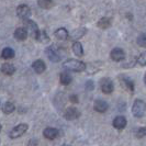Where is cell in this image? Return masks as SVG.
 Listing matches in <instances>:
<instances>
[{
	"instance_id": "33",
	"label": "cell",
	"mask_w": 146,
	"mask_h": 146,
	"mask_svg": "<svg viewBox=\"0 0 146 146\" xmlns=\"http://www.w3.org/2000/svg\"><path fill=\"white\" fill-rule=\"evenodd\" d=\"M1 129H2V125L0 124V131H1Z\"/></svg>"
},
{
	"instance_id": "27",
	"label": "cell",
	"mask_w": 146,
	"mask_h": 146,
	"mask_svg": "<svg viewBox=\"0 0 146 146\" xmlns=\"http://www.w3.org/2000/svg\"><path fill=\"white\" fill-rule=\"evenodd\" d=\"M137 64L141 66H146V52H143L136 59Z\"/></svg>"
},
{
	"instance_id": "12",
	"label": "cell",
	"mask_w": 146,
	"mask_h": 146,
	"mask_svg": "<svg viewBox=\"0 0 146 146\" xmlns=\"http://www.w3.org/2000/svg\"><path fill=\"white\" fill-rule=\"evenodd\" d=\"M108 108H109V106H108V103L106 102L104 100L98 99V100H96L95 103H94V109H95L97 112H99V113L106 112V111L108 110Z\"/></svg>"
},
{
	"instance_id": "8",
	"label": "cell",
	"mask_w": 146,
	"mask_h": 146,
	"mask_svg": "<svg viewBox=\"0 0 146 146\" xmlns=\"http://www.w3.org/2000/svg\"><path fill=\"white\" fill-rule=\"evenodd\" d=\"M110 57L114 62H122L125 58V52L122 48H120V47H115V48H113L111 51Z\"/></svg>"
},
{
	"instance_id": "16",
	"label": "cell",
	"mask_w": 146,
	"mask_h": 146,
	"mask_svg": "<svg viewBox=\"0 0 146 146\" xmlns=\"http://www.w3.org/2000/svg\"><path fill=\"white\" fill-rule=\"evenodd\" d=\"M120 81H121V85L124 87V89H126L127 91L130 92H133L134 91V82L127 78V77H121L120 78Z\"/></svg>"
},
{
	"instance_id": "14",
	"label": "cell",
	"mask_w": 146,
	"mask_h": 146,
	"mask_svg": "<svg viewBox=\"0 0 146 146\" xmlns=\"http://www.w3.org/2000/svg\"><path fill=\"white\" fill-rule=\"evenodd\" d=\"M86 32H87V30L85 29V28H79V29L73 31V32L70 33V35H69L68 38L73 40V41H75V42H78V40H79L80 37L84 36V35L86 34Z\"/></svg>"
},
{
	"instance_id": "23",
	"label": "cell",
	"mask_w": 146,
	"mask_h": 146,
	"mask_svg": "<svg viewBox=\"0 0 146 146\" xmlns=\"http://www.w3.org/2000/svg\"><path fill=\"white\" fill-rule=\"evenodd\" d=\"M15 110V106L12 102H5L2 104V112L5 114H10Z\"/></svg>"
},
{
	"instance_id": "3",
	"label": "cell",
	"mask_w": 146,
	"mask_h": 146,
	"mask_svg": "<svg viewBox=\"0 0 146 146\" xmlns=\"http://www.w3.org/2000/svg\"><path fill=\"white\" fill-rule=\"evenodd\" d=\"M146 111V103L145 101L141 100V99H136L134 103H133V107H132V113L135 117H142L144 115Z\"/></svg>"
},
{
	"instance_id": "17",
	"label": "cell",
	"mask_w": 146,
	"mask_h": 146,
	"mask_svg": "<svg viewBox=\"0 0 146 146\" xmlns=\"http://www.w3.org/2000/svg\"><path fill=\"white\" fill-rule=\"evenodd\" d=\"M1 72H2V74L7 75V76H11V75L15 74V67L12 64H10V63H5V64L1 65Z\"/></svg>"
},
{
	"instance_id": "25",
	"label": "cell",
	"mask_w": 146,
	"mask_h": 146,
	"mask_svg": "<svg viewBox=\"0 0 146 146\" xmlns=\"http://www.w3.org/2000/svg\"><path fill=\"white\" fill-rule=\"evenodd\" d=\"M40 43H48L50 42V37L47 35L46 31H40V34L36 38Z\"/></svg>"
},
{
	"instance_id": "29",
	"label": "cell",
	"mask_w": 146,
	"mask_h": 146,
	"mask_svg": "<svg viewBox=\"0 0 146 146\" xmlns=\"http://www.w3.org/2000/svg\"><path fill=\"white\" fill-rule=\"evenodd\" d=\"M86 89H87V90H89V91L94 90V89H95V84H94V81L88 80L87 82H86Z\"/></svg>"
},
{
	"instance_id": "22",
	"label": "cell",
	"mask_w": 146,
	"mask_h": 146,
	"mask_svg": "<svg viewBox=\"0 0 146 146\" xmlns=\"http://www.w3.org/2000/svg\"><path fill=\"white\" fill-rule=\"evenodd\" d=\"M111 19L110 18H107V17H104V18H101L99 21H98V23H97V25L100 28V29H108V28H110V25H111Z\"/></svg>"
},
{
	"instance_id": "10",
	"label": "cell",
	"mask_w": 146,
	"mask_h": 146,
	"mask_svg": "<svg viewBox=\"0 0 146 146\" xmlns=\"http://www.w3.org/2000/svg\"><path fill=\"white\" fill-rule=\"evenodd\" d=\"M43 136L47 139H55L59 136V131L55 127H46L43 131Z\"/></svg>"
},
{
	"instance_id": "19",
	"label": "cell",
	"mask_w": 146,
	"mask_h": 146,
	"mask_svg": "<svg viewBox=\"0 0 146 146\" xmlns=\"http://www.w3.org/2000/svg\"><path fill=\"white\" fill-rule=\"evenodd\" d=\"M15 56V53L11 47H6V48H3L2 52H1V57L3 59H11L13 58Z\"/></svg>"
},
{
	"instance_id": "9",
	"label": "cell",
	"mask_w": 146,
	"mask_h": 146,
	"mask_svg": "<svg viewBox=\"0 0 146 146\" xmlns=\"http://www.w3.org/2000/svg\"><path fill=\"white\" fill-rule=\"evenodd\" d=\"M79 117H80V112L76 109V108H74V107L67 108L65 110V112H64V117H65L66 120H68V121L76 120V119H78Z\"/></svg>"
},
{
	"instance_id": "32",
	"label": "cell",
	"mask_w": 146,
	"mask_h": 146,
	"mask_svg": "<svg viewBox=\"0 0 146 146\" xmlns=\"http://www.w3.org/2000/svg\"><path fill=\"white\" fill-rule=\"evenodd\" d=\"M144 82H145V85H146V74H145V76H144Z\"/></svg>"
},
{
	"instance_id": "31",
	"label": "cell",
	"mask_w": 146,
	"mask_h": 146,
	"mask_svg": "<svg viewBox=\"0 0 146 146\" xmlns=\"http://www.w3.org/2000/svg\"><path fill=\"white\" fill-rule=\"evenodd\" d=\"M38 145V141L37 139H31L28 143V146H37Z\"/></svg>"
},
{
	"instance_id": "28",
	"label": "cell",
	"mask_w": 146,
	"mask_h": 146,
	"mask_svg": "<svg viewBox=\"0 0 146 146\" xmlns=\"http://www.w3.org/2000/svg\"><path fill=\"white\" fill-rule=\"evenodd\" d=\"M136 136L142 139V137H146V127H139L136 133Z\"/></svg>"
},
{
	"instance_id": "24",
	"label": "cell",
	"mask_w": 146,
	"mask_h": 146,
	"mask_svg": "<svg viewBox=\"0 0 146 146\" xmlns=\"http://www.w3.org/2000/svg\"><path fill=\"white\" fill-rule=\"evenodd\" d=\"M37 5L42 9H51L52 7H54L55 2L52 0H40V1H37Z\"/></svg>"
},
{
	"instance_id": "7",
	"label": "cell",
	"mask_w": 146,
	"mask_h": 146,
	"mask_svg": "<svg viewBox=\"0 0 146 146\" xmlns=\"http://www.w3.org/2000/svg\"><path fill=\"white\" fill-rule=\"evenodd\" d=\"M31 15H32L31 9H30V7L27 6V5H20L19 7L17 8V15H18L20 19L24 20V21L29 20V18L31 17Z\"/></svg>"
},
{
	"instance_id": "34",
	"label": "cell",
	"mask_w": 146,
	"mask_h": 146,
	"mask_svg": "<svg viewBox=\"0 0 146 146\" xmlns=\"http://www.w3.org/2000/svg\"><path fill=\"white\" fill-rule=\"evenodd\" d=\"M63 146H70V145H67V144H65V145H63Z\"/></svg>"
},
{
	"instance_id": "20",
	"label": "cell",
	"mask_w": 146,
	"mask_h": 146,
	"mask_svg": "<svg viewBox=\"0 0 146 146\" xmlns=\"http://www.w3.org/2000/svg\"><path fill=\"white\" fill-rule=\"evenodd\" d=\"M73 52L74 54L78 57L84 56V48H82V45L79 42H74L73 44Z\"/></svg>"
},
{
	"instance_id": "6",
	"label": "cell",
	"mask_w": 146,
	"mask_h": 146,
	"mask_svg": "<svg viewBox=\"0 0 146 146\" xmlns=\"http://www.w3.org/2000/svg\"><path fill=\"white\" fill-rule=\"evenodd\" d=\"M100 88H101V91L106 95H110L113 92L114 90V86H113V81L111 80L108 77H104L100 80Z\"/></svg>"
},
{
	"instance_id": "21",
	"label": "cell",
	"mask_w": 146,
	"mask_h": 146,
	"mask_svg": "<svg viewBox=\"0 0 146 146\" xmlns=\"http://www.w3.org/2000/svg\"><path fill=\"white\" fill-rule=\"evenodd\" d=\"M59 81H60L62 85L67 86V85H69L72 82V76L67 72H64V73H62L59 75Z\"/></svg>"
},
{
	"instance_id": "30",
	"label": "cell",
	"mask_w": 146,
	"mask_h": 146,
	"mask_svg": "<svg viewBox=\"0 0 146 146\" xmlns=\"http://www.w3.org/2000/svg\"><path fill=\"white\" fill-rule=\"evenodd\" d=\"M69 101L72 103H78L79 102V99H78V96H76V95H72L70 97H69Z\"/></svg>"
},
{
	"instance_id": "11",
	"label": "cell",
	"mask_w": 146,
	"mask_h": 146,
	"mask_svg": "<svg viewBox=\"0 0 146 146\" xmlns=\"http://www.w3.org/2000/svg\"><path fill=\"white\" fill-rule=\"evenodd\" d=\"M112 124L117 130H123L126 126V124H127V121H126V119L123 115H117V117H114Z\"/></svg>"
},
{
	"instance_id": "2",
	"label": "cell",
	"mask_w": 146,
	"mask_h": 146,
	"mask_svg": "<svg viewBox=\"0 0 146 146\" xmlns=\"http://www.w3.org/2000/svg\"><path fill=\"white\" fill-rule=\"evenodd\" d=\"M45 53H46L47 58L50 59L51 62H53V63H58L59 60L63 58V55L60 53V48H59L57 45H55V44L48 46L45 50Z\"/></svg>"
},
{
	"instance_id": "26",
	"label": "cell",
	"mask_w": 146,
	"mask_h": 146,
	"mask_svg": "<svg viewBox=\"0 0 146 146\" xmlns=\"http://www.w3.org/2000/svg\"><path fill=\"white\" fill-rule=\"evenodd\" d=\"M136 42L141 47H146V33H142L137 36Z\"/></svg>"
},
{
	"instance_id": "5",
	"label": "cell",
	"mask_w": 146,
	"mask_h": 146,
	"mask_svg": "<svg viewBox=\"0 0 146 146\" xmlns=\"http://www.w3.org/2000/svg\"><path fill=\"white\" fill-rule=\"evenodd\" d=\"M24 25H25V30H27L28 34H30V36L36 40L40 34V30H38L36 23L32 20H27V21H24Z\"/></svg>"
},
{
	"instance_id": "1",
	"label": "cell",
	"mask_w": 146,
	"mask_h": 146,
	"mask_svg": "<svg viewBox=\"0 0 146 146\" xmlns=\"http://www.w3.org/2000/svg\"><path fill=\"white\" fill-rule=\"evenodd\" d=\"M87 65L81 62V60H78V59H74V58H69L65 60L63 63V68L66 69V70H70V72H76V73H80V72H84L86 69Z\"/></svg>"
},
{
	"instance_id": "15",
	"label": "cell",
	"mask_w": 146,
	"mask_h": 146,
	"mask_svg": "<svg viewBox=\"0 0 146 146\" xmlns=\"http://www.w3.org/2000/svg\"><path fill=\"white\" fill-rule=\"evenodd\" d=\"M54 34H55V37L58 41H66L69 37V33H68V31L65 28H59V29H57L55 31Z\"/></svg>"
},
{
	"instance_id": "18",
	"label": "cell",
	"mask_w": 146,
	"mask_h": 146,
	"mask_svg": "<svg viewBox=\"0 0 146 146\" xmlns=\"http://www.w3.org/2000/svg\"><path fill=\"white\" fill-rule=\"evenodd\" d=\"M15 37L18 41H25L28 37V32L24 28H18L15 31Z\"/></svg>"
},
{
	"instance_id": "13",
	"label": "cell",
	"mask_w": 146,
	"mask_h": 146,
	"mask_svg": "<svg viewBox=\"0 0 146 146\" xmlns=\"http://www.w3.org/2000/svg\"><path fill=\"white\" fill-rule=\"evenodd\" d=\"M32 68H33V70H34L36 74H42L45 72L46 65H45V63H44L42 59H36V60L33 62Z\"/></svg>"
},
{
	"instance_id": "4",
	"label": "cell",
	"mask_w": 146,
	"mask_h": 146,
	"mask_svg": "<svg viewBox=\"0 0 146 146\" xmlns=\"http://www.w3.org/2000/svg\"><path fill=\"white\" fill-rule=\"evenodd\" d=\"M28 129H29V125L27 124V123H20V124L15 126L10 131L9 136H10V139H18V137L22 136L23 134H25V132L28 131Z\"/></svg>"
}]
</instances>
